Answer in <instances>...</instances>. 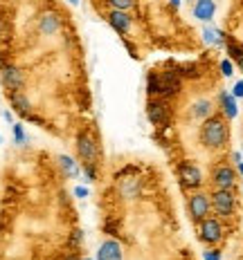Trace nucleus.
<instances>
[{
  "instance_id": "6",
  "label": "nucleus",
  "mask_w": 243,
  "mask_h": 260,
  "mask_svg": "<svg viewBox=\"0 0 243 260\" xmlns=\"http://www.w3.org/2000/svg\"><path fill=\"white\" fill-rule=\"evenodd\" d=\"M223 238V226L216 218H205L201 220V240L207 245H216Z\"/></svg>"
},
{
  "instance_id": "21",
  "label": "nucleus",
  "mask_w": 243,
  "mask_h": 260,
  "mask_svg": "<svg viewBox=\"0 0 243 260\" xmlns=\"http://www.w3.org/2000/svg\"><path fill=\"white\" fill-rule=\"evenodd\" d=\"M14 142L18 144V146H25L27 144V135H25V130L20 123H14Z\"/></svg>"
},
{
  "instance_id": "19",
  "label": "nucleus",
  "mask_w": 243,
  "mask_h": 260,
  "mask_svg": "<svg viewBox=\"0 0 243 260\" xmlns=\"http://www.w3.org/2000/svg\"><path fill=\"white\" fill-rule=\"evenodd\" d=\"M221 31H216V29H209V27H205L203 29V39H205V43H212V45H221L223 43V39H221Z\"/></svg>"
},
{
  "instance_id": "24",
  "label": "nucleus",
  "mask_w": 243,
  "mask_h": 260,
  "mask_svg": "<svg viewBox=\"0 0 243 260\" xmlns=\"http://www.w3.org/2000/svg\"><path fill=\"white\" fill-rule=\"evenodd\" d=\"M232 94H234L236 99H241V96H243V81H239V83L232 88Z\"/></svg>"
},
{
  "instance_id": "8",
  "label": "nucleus",
  "mask_w": 243,
  "mask_h": 260,
  "mask_svg": "<svg viewBox=\"0 0 243 260\" xmlns=\"http://www.w3.org/2000/svg\"><path fill=\"white\" fill-rule=\"evenodd\" d=\"M178 175H180V184L185 188H198L203 182V175H201V169L194 164H189V161H185V164L180 166V171H178Z\"/></svg>"
},
{
  "instance_id": "3",
  "label": "nucleus",
  "mask_w": 243,
  "mask_h": 260,
  "mask_svg": "<svg viewBox=\"0 0 243 260\" xmlns=\"http://www.w3.org/2000/svg\"><path fill=\"white\" fill-rule=\"evenodd\" d=\"M212 204L221 218H230L234 213V193H232V188H216L212 193Z\"/></svg>"
},
{
  "instance_id": "9",
  "label": "nucleus",
  "mask_w": 243,
  "mask_h": 260,
  "mask_svg": "<svg viewBox=\"0 0 243 260\" xmlns=\"http://www.w3.org/2000/svg\"><path fill=\"white\" fill-rule=\"evenodd\" d=\"M3 83H5L7 90L20 92V88L25 85V77L18 68H14V65H5L3 68Z\"/></svg>"
},
{
  "instance_id": "10",
  "label": "nucleus",
  "mask_w": 243,
  "mask_h": 260,
  "mask_svg": "<svg viewBox=\"0 0 243 260\" xmlns=\"http://www.w3.org/2000/svg\"><path fill=\"white\" fill-rule=\"evenodd\" d=\"M108 25L117 34H128V29H131V16L126 12H120V9H113V12H108Z\"/></svg>"
},
{
  "instance_id": "11",
  "label": "nucleus",
  "mask_w": 243,
  "mask_h": 260,
  "mask_svg": "<svg viewBox=\"0 0 243 260\" xmlns=\"http://www.w3.org/2000/svg\"><path fill=\"white\" fill-rule=\"evenodd\" d=\"M59 27H61V18H59L54 12L41 14V18H39V31H41L43 36H54L59 31Z\"/></svg>"
},
{
  "instance_id": "1",
  "label": "nucleus",
  "mask_w": 243,
  "mask_h": 260,
  "mask_svg": "<svg viewBox=\"0 0 243 260\" xmlns=\"http://www.w3.org/2000/svg\"><path fill=\"white\" fill-rule=\"evenodd\" d=\"M201 142L207 148H223L228 142V123L223 117H207L201 128Z\"/></svg>"
},
{
  "instance_id": "15",
  "label": "nucleus",
  "mask_w": 243,
  "mask_h": 260,
  "mask_svg": "<svg viewBox=\"0 0 243 260\" xmlns=\"http://www.w3.org/2000/svg\"><path fill=\"white\" fill-rule=\"evenodd\" d=\"M219 101H221V108H223V115L228 119H234L236 115H239V106H236L234 94H230V92H221Z\"/></svg>"
},
{
  "instance_id": "26",
  "label": "nucleus",
  "mask_w": 243,
  "mask_h": 260,
  "mask_svg": "<svg viewBox=\"0 0 243 260\" xmlns=\"http://www.w3.org/2000/svg\"><path fill=\"white\" fill-rule=\"evenodd\" d=\"M74 195H77V198H88V188L77 186V188H74Z\"/></svg>"
},
{
  "instance_id": "7",
  "label": "nucleus",
  "mask_w": 243,
  "mask_h": 260,
  "mask_svg": "<svg viewBox=\"0 0 243 260\" xmlns=\"http://www.w3.org/2000/svg\"><path fill=\"white\" fill-rule=\"evenodd\" d=\"M189 215H192V220L201 222L209 215V198L203 193H194L192 198H189Z\"/></svg>"
},
{
  "instance_id": "29",
  "label": "nucleus",
  "mask_w": 243,
  "mask_h": 260,
  "mask_svg": "<svg viewBox=\"0 0 243 260\" xmlns=\"http://www.w3.org/2000/svg\"><path fill=\"white\" fill-rule=\"evenodd\" d=\"M169 3L174 5V7H180V3H182V0H169Z\"/></svg>"
},
{
  "instance_id": "2",
  "label": "nucleus",
  "mask_w": 243,
  "mask_h": 260,
  "mask_svg": "<svg viewBox=\"0 0 243 260\" xmlns=\"http://www.w3.org/2000/svg\"><path fill=\"white\" fill-rule=\"evenodd\" d=\"M178 90H180V79H178L176 72L151 74V77H149V94L174 96Z\"/></svg>"
},
{
  "instance_id": "31",
  "label": "nucleus",
  "mask_w": 243,
  "mask_h": 260,
  "mask_svg": "<svg viewBox=\"0 0 243 260\" xmlns=\"http://www.w3.org/2000/svg\"><path fill=\"white\" fill-rule=\"evenodd\" d=\"M68 3H72V5H77V3H79V0H68Z\"/></svg>"
},
{
  "instance_id": "5",
  "label": "nucleus",
  "mask_w": 243,
  "mask_h": 260,
  "mask_svg": "<svg viewBox=\"0 0 243 260\" xmlns=\"http://www.w3.org/2000/svg\"><path fill=\"white\" fill-rule=\"evenodd\" d=\"M77 150L84 164H95L97 161V144L88 133H81L77 137Z\"/></svg>"
},
{
  "instance_id": "17",
  "label": "nucleus",
  "mask_w": 243,
  "mask_h": 260,
  "mask_svg": "<svg viewBox=\"0 0 243 260\" xmlns=\"http://www.w3.org/2000/svg\"><path fill=\"white\" fill-rule=\"evenodd\" d=\"M9 101H12L16 112H20V115H30V99H27L23 92H14V94L9 96Z\"/></svg>"
},
{
  "instance_id": "16",
  "label": "nucleus",
  "mask_w": 243,
  "mask_h": 260,
  "mask_svg": "<svg viewBox=\"0 0 243 260\" xmlns=\"http://www.w3.org/2000/svg\"><path fill=\"white\" fill-rule=\"evenodd\" d=\"M192 115L196 117V119H207V117H212V101H207V99H198L196 104L192 106Z\"/></svg>"
},
{
  "instance_id": "18",
  "label": "nucleus",
  "mask_w": 243,
  "mask_h": 260,
  "mask_svg": "<svg viewBox=\"0 0 243 260\" xmlns=\"http://www.w3.org/2000/svg\"><path fill=\"white\" fill-rule=\"evenodd\" d=\"M59 164H61V169L68 173L70 177H77V173H79V169H77V164H74V159L72 157H59Z\"/></svg>"
},
{
  "instance_id": "33",
  "label": "nucleus",
  "mask_w": 243,
  "mask_h": 260,
  "mask_svg": "<svg viewBox=\"0 0 243 260\" xmlns=\"http://www.w3.org/2000/svg\"><path fill=\"white\" fill-rule=\"evenodd\" d=\"M0 144H3V137H0Z\"/></svg>"
},
{
  "instance_id": "27",
  "label": "nucleus",
  "mask_w": 243,
  "mask_h": 260,
  "mask_svg": "<svg viewBox=\"0 0 243 260\" xmlns=\"http://www.w3.org/2000/svg\"><path fill=\"white\" fill-rule=\"evenodd\" d=\"M3 117H5V121H9V123H12V121H14V117H12V112H9V110H7V112H5V115H3Z\"/></svg>"
},
{
  "instance_id": "4",
  "label": "nucleus",
  "mask_w": 243,
  "mask_h": 260,
  "mask_svg": "<svg viewBox=\"0 0 243 260\" xmlns=\"http://www.w3.org/2000/svg\"><path fill=\"white\" fill-rule=\"evenodd\" d=\"M147 115L151 119V123H155V126H167L171 119V108L162 99H151L147 104Z\"/></svg>"
},
{
  "instance_id": "32",
  "label": "nucleus",
  "mask_w": 243,
  "mask_h": 260,
  "mask_svg": "<svg viewBox=\"0 0 243 260\" xmlns=\"http://www.w3.org/2000/svg\"><path fill=\"white\" fill-rule=\"evenodd\" d=\"M185 3H196V0H185Z\"/></svg>"
},
{
  "instance_id": "13",
  "label": "nucleus",
  "mask_w": 243,
  "mask_h": 260,
  "mask_svg": "<svg viewBox=\"0 0 243 260\" xmlns=\"http://www.w3.org/2000/svg\"><path fill=\"white\" fill-rule=\"evenodd\" d=\"M214 14H216V3L214 0H196V3H194V18L207 23V20L214 18Z\"/></svg>"
},
{
  "instance_id": "22",
  "label": "nucleus",
  "mask_w": 243,
  "mask_h": 260,
  "mask_svg": "<svg viewBox=\"0 0 243 260\" xmlns=\"http://www.w3.org/2000/svg\"><path fill=\"white\" fill-rule=\"evenodd\" d=\"M228 50H230V56L234 58V61L239 63V68L243 70V47H239V45H230Z\"/></svg>"
},
{
  "instance_id": "14",
  "label": "nucleus",
  "mask_w": 243,
  "mask_h": 260,
  "mask_svg": "<svg viewBox=\"0 0 243 260\" xmlns=\"http://www.w3.org/2000/svg\"><path fill=\"white\" fill-rule=\"evenodd\" d=\"M97 260H122V245L117 240H106L97 251Z\"/></svg>"
},
{
  "instance_id": "30",
  "label": "nucleus",
  "mask_w": 243,
  "mask_h": 260,
  "mask_svg": "<svg viewBox=\"0 0 243 260\" xmlns=\"http://www.w3.org/2000/svg\"><path fill=\"white\" fill-rule=\"evenodd\" d=\"M236 166H239V173L243 175V161H239V164H236Z\"/></svg>"
},
{
  "instance_id": "25",
  "label": "nucleus",
  "mask_w": 243,
  "mask_h": 260,
  "mask_svg": "<svg viewBox=\"0 0 243 260\" xmlns=\"http://www.w3.org/2000/svg\"><path fill=\"white\" fill-rule=\"evenodd\" d=\"M205 260H221V253L219 251H205Z\"/></svg>"
},
{
  "instance_id": "20",
  "label": "nucleus",
  "mask_w": 243,
  "mask_h": 260,
  "mask_svg": "<svg viewBox=\"0 0 243 260\" xmlns=\"http://www.w3.org/2000/svg\"><path fill=\"white\" fill-rule=\"evenodd\" d=\"M108 5H111L113 9H120V12H126V9H131L135 5V0H106Z\"/></svg>"
},
{
  "instance_id": "12",
  "label": "nucleus",
  "mask_w": 243,
  "mask_h": 260,
  "mask_svg": "<svg viewBox=\"0 0 243 260\" xmlns=\"http://www.w3.org/2000/svg\"><path fill=\"white\" fill-rule=\"evenodd\" d=\"M212 180L216 184V188H232L234 186V180H236V173H234V169H230V166H219V169H214Z\"/></svg>"
},
{
  "instance_id": "28",
  "label": "nucleus",
  "mask_w": 243,
  "mask_h": 260,
  "mask_svg": "<svg viewBox=\"0 0 243 260\" xmlns=\"http://www.w3.org/2000/svg\"><path fill=\"white\" fill-rule=\"evenodd\" d=\"M232 157H234V161H236V164H239V161H241V157H243V153H234Z\"/></svg>"
},
{
  "instance_id": "23",
  "label": "nucleus",
  "mask_w": 243,
  "mask_h": 260,
  "mask_svg": "<svg viewBox=\"0 0 243 260\" xmlns=\"http://www.w3.org/2000/svg\"><path fill=\"white\" fill-rule=\"evenodd\" d=\"M221 72H223V77H232L234 74V65H232V61H221Z\"/></svg>"
}]
</instances>
